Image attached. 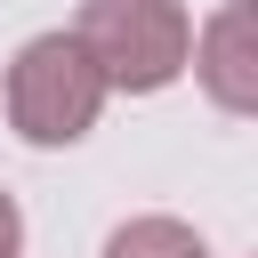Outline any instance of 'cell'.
Segmentation results:
<instances>
[{
  "label": "cell",
  "mask_w": 258,
  "mask_h": 258,
  "mask_svg": "<svg viewBox=\"0 0 258 258\" xmlns=\"http://www.w3.org/2000/svg\"><path fill=\"white\" fill-rule=\"evenodd\" d=\"M105 97L113 89L73 32H32L8 64V121H16L24 145H81L97 129Z\"/></svg>",
  "instance_id": "obj_1"
},
{
  "label": "cell",
  "mask_w": 258,
  "mask_h": 258,
  "mask_svg": "<svg viewBox=\"0 0 258 258\" xmlns=\"http://www.w3.org/2000/svg\"><path fill=\"white\" fill-rule=\"evenodd\" d=\"M73 40L89 48V64L105 73V89H129V97H153L185 73V48H194V16L177 0H81V24Z\"/></svg>",
  "instance_id": "obj_2"
},
{
  "label": "cell",
  "mask_w": 258,
  "mask_h": 258,
  "mask_svg": "<svg viewBox=\"0 0 258 258\" xmlns=\"http://www.w3.org/2000/svg\"><path fill=\"white\" fill-rule=\"evenodd\" d=\"M185 64H194V81H202V97L218 113H258V32H250V8L242 0H226L194 32Z\"/></svg>",
  "instance_id": "obj_3"
},
{
  "label": "cell",
  "mask_w": 258,
  "mask_h": 258,
  "mask_svg": "<svg viewBox=\"0 0 258 258\" xmlns=\"http://www.w3.org/2000/svg\"><path fill=\"white\" fill-rule=\"evenodd\" d=\"M105 258H210V242L185 218H129V226H113Z\"/></svg>",
  "instance_id": "obj_4"
},
{
  "label": "cell",
  "mask_w": 258,
  "mask_h": 258,
  "mask_svg": "<svg viewBox=\"0 0 258 258\" xmlns=\"http://www.w3.org/2000/svg\"><path fill=\"white\" fill-rule=\"evenodd\" d=\"M24 250V218H16V202L0 194V258H16Z\"/></svg>",
  "instance_id": "obj_5"
}]
</instances>
